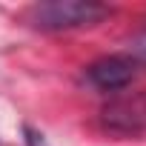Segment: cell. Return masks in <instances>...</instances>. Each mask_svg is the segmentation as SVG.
Here are the masks:
<instances>
[{
    "instance_id": "7a4b0ae2",
    "label": "cell",
    "mask_w": 146,
    "mask_h": 146,
    "mask_svg": "<svg viewBox=\"0 0 146 146\" xmlns=\"http://www.w3.org/2000/svg\"><path fill=\"white\" fill-rule=\"evenodd\" d=\"M135 60L123 57V54H109V57H100L95 60L89 69H86V78L92 86H98L100 92H117L123 86L132 83L135 78Z\"/></svg>"
},
{
    "instance_id": "6da1fadb",
    "label": "cell",
    "mask_w": 146,
    "mask_h": 146,
    "mask_svg": "<svg viewBox=\"0 0 146 146\" xmlns=\"http://www.w3.org/2000/svg\"><path fill=\"white\" fill-rule=\"evenodd\" d=\"M109 9L100 3H83V0H52L40 3L29 12L32 23L46 32H60V29H78V26H92L100 17H106Z\"/></svg>"
},
{
    "instance_id": "277c9868",
    "label": "cell",
    "mask_w": 146,
    "mask_h": 146,
    "mask_svg": "<svg viewBox=\"0 0 146 146\" xmlns=\"http://www.w3.org/2000/svg\"><path fill=\"white\" fill-rule=\"evenodd\" d=\"M26 146H49V143H46V137H43L40 132L26 129Z\"/></svg>"
},
{
    "instance_id": "3957f363",
    "label": "cell",
    "mask_w": 146,
    "mask_h": 146,
    "mask_svg": "<svg viewBox=\"0 0 146 146\" xmlns=\"http://www.w3.org/2000/svg\"><path fill=\"white\" fill-rule=\"evenodd\" d=\"M129 60L146 63V32H140L137 37H132V43H129Z\"/></svg>"
}]
</instances>
